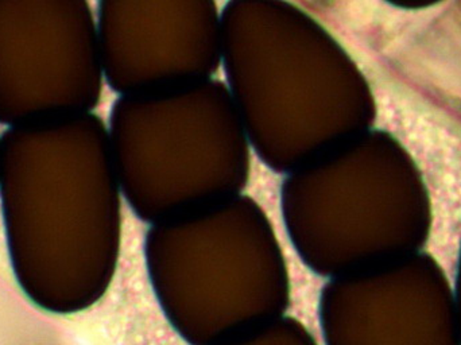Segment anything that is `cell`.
<instances>
[{
  "instance_id": "obj_1",
  "label": "cell",
  "mask_w": 461,
  "mask_h": 345,
  "mask_svg": "<svg viewBox=\"0 0 461 345\" xmlns=\"http://www.w3.org/2000/svg\"><path fill=\"white\" fill-rule=\"evenodd\" d=\"M0 208L11 268L32 305L76 314L104 297L121 255L122 204L97 119L84 113L8 127Z\"/></svg>"
},
{
  "instance_id": "obj_2",
  "label": "cell",
  "mask_w": 461,
  "mask_h": 345,
  "mask_svg": "<svg viewBox=\"0 0 461 345\" xmlns=\"http://www.w3.org/2000/svg\"><path fill=\"white\" fill-rule=\"evenodd\" d=\"M145 263L162 313L188 345H221L286 316L285 254L249 198L151 224Z\"/></svg>"
},
{
  "instance_id": "obj_3",
  "label": "cell",
  "mask_w": 461,
  "mask_h": 345,
  "mask_svg": "<svg viewBox=\"0 0 461 345\" xmlns=\"http://www.w3.org/2000/svg\"><path fill=\"white\" fill-rule=\"evenodd\" d=\"M379 149L321 156L285 184L293 249L317 276L336 278L424 251L432 209L400 159Z\"/></svg>"
},
{
  "instance_id": "obj_4",
  "label": "cell",
  "mask_w": 461,
  "mask_h": 345,
  "mask_svg": "<svg viewBox=\"0 0 461 345\" xmlns=\"http://www.w3.org/2000/svg\"><path fill=\"white\" fill-rule=\"evenodd\" d=\"M100 62L86 0H0V123L86 113Z\"/></svg>"
},
{
  "instance_id": "obj_5",
  "label": "cell",
  "mask_w": 461,
  "mask_h": 345,
  "mask_svg": "<svg viewBox=\"0 0 461 345\" xmlns=\"http://www.w3.org/2000/svg\"><path fill=\"white\" fill-rule=\"evenodd\" d=\"M319 322L325 345H461L454 287L425 251L330 278Z\"/></svg>"
},
{
  "instance_id": "obj_6",
  "label": "cell",
  "mask_w": 461,
  "mask_h": 345,
  "mask_svg": "<svg viewBox=\"0 0 461 345\" xmlns=\"http://www.w3.org/2000/svg\"><path fill=\"white\" fill-rule=\"evenodd\" d=\"M221 345H319L312 333L293 317L284 316Z\"/></svg>"
},
{
  "instance_id": "obj_7",
  "label": "cell",
  "mask_w": 461,
  "mask_h": 345,
  "mask_svg": "<svg viewBox=\"0 0 461 345\" xmlns=\"http://www.w3.org/2000/svg\"><path fill=\"white\" fill-rule=\"evenodd\" d=\"M455 306H456L457 322H459V330L461 335V249L459 260H457L456 278H455L454 286Z\"/></svg>"
},
{
  "instance_id": "obj_8",
  "label": "cell",
  "mask_w": 461,
  "mask_h": 345,
  "mask_svg": "<svg viewBox=\"0 0 461 345\" xmlns=\"http://www.w3.org/2000/svg\"><path fill=\"white\" fill-rule=\"evenodd\" d=\"M0 145H2V135H0Z\"/></svg>"
}]
</instances>
